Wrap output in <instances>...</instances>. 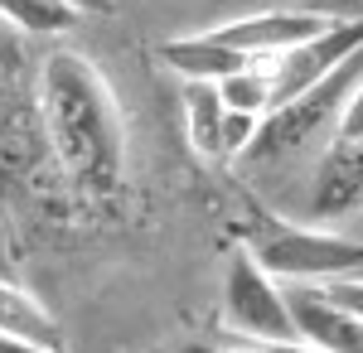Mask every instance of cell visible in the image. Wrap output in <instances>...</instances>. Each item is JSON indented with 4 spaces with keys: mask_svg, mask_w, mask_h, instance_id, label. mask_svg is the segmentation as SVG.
<instances>
[{
    "mask_svg": "<svg viewBox=\"0 0 363 353\" xmlns=\"http://www.w3.org/2000/svg\"><path fill=\"white\" fill-rule=\"evenodd\" d=\"M0 353H63L54 344H34V339H5L0 334Z\"/></svg>",
    "mask_w": 363,
    "mask_h": 353,
    "instance_id": "2e32d148",
    "label": "cell"
},
{
    "mask_svg": "<svg viewBox=\"0 0 363 353\" xmlns=\"http://www.w3.org/2000/svg\"><path fill=\"white\" fill-rule=\"evenodd\" d=\"M218 92H223V102L233 111H257V116L277 111V82L267 73V63H247V68L228 73V78L218 82Z\"/></svg>",
    "mask_w": 363,
    "mask_h": 353,
    "instance_id": "7c38bea8",
    "label": "cell"
},
{
    "mask_svg": "<svg viewBox=\"0 0 363 353\" xmlns=\"http://www.w3.org/2000/svg\"><path fill=\"white\" fill-rule=\"evenodd\" d=\"M363 213V136H335L310 169L306 223H344Z\"/></svg>",
    "mask_w": 363,
    "mask_h": 353,
    "instance_id": "5b68a950",
    "label": "cell"
},
{
    "mask_svg": "<svg viewBox=\"0 0 363 353\" xmlns=\"http://www.w3.org/2000/svg\"><path fill=\"white\" fill-rule=\"evenodd\" d=\"M359 78H363V54H354L325 82H315L301 97H291V102H281L277 111H267L262 136H257V145L247 150V160H286V155H296L306 140H315L320 131H330V126L339 131L344 102H349V92H354Z\"/></svg>",
    "mask_w": 363,
    "mask_h": 353,
    "instance_id": "277c9868",
    "label": "cell"
},
{
    "mask_svg": "<svg viewBox=\"0 0 363 353\" xmlns=\"http://www.w3.org/2000/svg\"><path fill=\"white\" fill-rule=\"evenodd\" d=\"M330 20H363V0H306Z\"/></svg>",
    "mask_w": 363,
    "mask_h": 353,
    "instance_id": "9a60e30c",
    "label": "cell"
},
{
    "mask_svg": "<svg viewBox=\"0 0 363 353\" xmlns=\"http://www.w3.org/2000/svg\"><path fill=\"white\" fill-rule=\"evenodd\" d=\"M335 20L320 15L315 5H296V10H257V15H238L228 25H213V34L233 44L238 54L247 58H272V54H286L296 44L315 39L320 29H330Z\"/></svg>",
    "mask_w": 363,
    "mask_h": 353,
    "instance_id": "8992f818",
    "label": "cell"
},
{
    "mask_svg": "<svg viewBox=\"0 0 363 353\" xmlns=\"http://www.w3.org/2000/svg\"><path fill=\"white\" fill-rule=\"evenodd\" d=\"M0 334L5 339H34V344H54L58 349V320L39 305L34 291L25 286H15V281H5L0 276Z\"/></svg>",
    "mask_w": 363,
    "mask_h": 353,
    "instance_id": "30bf717a",
    "label": "cell"
},
{
    "mask_svg": "<svg viewBox=\"0 0 363 353\" xmlns=\"http://www.w3.org/2000/svg\"><path fill=\"white\" fill-rule=\"evenodd\" d=\"M335 136H363V78L354 82L349 102H344V116H339V131Z\"/></svg>",
    "mask_w": 363,
    "mask_h": 353,
    "instance_id": "5bb4252c",
    "label": "cell"
},
{
    "mask_svg": "<svg viewBox=\"0 0 363 353\" xmlns=\"http://www.w3.org/2000/svg\"><path fill=\"white\" fill-rule=\"evenodd\" d=\"M291 310H296L301 339L320 344L325 353H363V320L349 315L344 305H335L330 296H320L315 286H296Z\"/></svg>",
    "mask_w": 363,
    "mask_h": 353,
    "instance_id": "52a82bcc",
    "label": "cell"
},
{
    "mask_svg": "<svg viewBox=\"0 0 363 353\" xmlns=\"http://www.w3.org/2000/svg\"><path fill=\"white\" fill-rule=\"evenodd\" d=\"M73 5H78L83 15H107V10H112V0H73Z\"/></svg>",
    "mask_w": 363,
    "mask_h": 353,
    "instance_id": "ac0fdd59",
    "label": "cell"
},
{
    "mask_svg": "<svg viewBox=\"0 0 363 353\" xmlns=\"http://www.w3.org/2000/svg\"><path fill=\"white\" fill-rule=\"evenodd\" d=\"M228 353H267V344H247V339H238Z\"/></svg>",
    "mask_w": 363,
    "mask_h": 353,
    "instance_id": "d6986e66",
    "label": "cell"
},
{
    "mask_svg": "<svg viewBox=\"0 0 363 353\" xmlns=\"http://www.w3.org/2000/svg\"><path fill=\"white\" fill-rule=\"evenodd\" d=\"M155 54H160V63H165L169 73H179L184 82H223L228 73H238V68L257 63V58L238 54L233 44H223L213 29H203V34H179V39H165Z\"/></svg>",
    "mask_w": 363,
    "mask_h": 353,
    "instance_id": "ba28073f",
    "label": "cell"
},
{
    "mask_svg": "<svg viewBox=\"0 0 363 353\" xmlns=\"http://www.w3.org/2000/svg\"><path fill=\"white\" fill-rule=\"evenodd\" d=\"M242 247L286 286H330L339 276L363 271V242L325 223H286L267 213L247 228Z\"/></svg>",
    "mask_w": 363,
    "mask_h": 353,
    "instance_id": "7a4b0ae2",
    "label": "cell"
},
{
    "mask_svg": "<svg viewBox=\"0 0 363 353\" xmlns=\"http://www.w3.org/2000/svg\"><path fill=\"white\" fill-rule=\"evenodd\" d=\"M78 20H87V15L73 0H0V25L20 29V34H34V39L68 34Z\"/></svg>",
    "mask_w": 363,
    "mask_h": 353,
    "instance_id": "8fae6325",
    "label": "cell"
},
{
    "mask_svg": "<svg viewBox=\"0 0 363 353\" xmlns=\"http://www.w3.org/2000/svg\"><path fill=\"white\" fill-rule=\"evenodd\" d=\"M320 296H330L335 305H344L349 315H359L363 320V271H354V276H339V281H330V286H315Z\"/></svg>",
    "mask_w": 363,
    "mask_h": 353,
    "instance_id": "4fadbf2b",
    "label": "cell"
},
{
    "mask_svg": "<svg viewBox=\"0 0 363 353\" xmlns=\"http://www.w3.org/2000/svg\"><path fill=\"white\" fill-rule=\"evenodd\" d=\"M39 121L68 184L83 194H112L126 174V121L112 82L92 58L54 49L39 68Z\"/></svg>",
    "mask_w": 363,
    "mask_h": 353,
    "instance_id": "6da1fadb",
    "label": "cell"
},
{
    "mask_svg": "<svg viewBox=\"0 0 363 353\" xmlns=\"http://www.w3.org/2000/svg\"><path fill=\"white\" fill-rule=\"evenodd\" d=\"M228 102L218 82H184V140L199 160H223Z\"/></svg>",
    "mask_w": 363,
    "mask_h": 353,
    "instance_id": "9c48e42d",
    "label": "cell"
},
{
    "mask_svg": "<svg viewBox=\"0 0 363 353\" xmlns=\"http://www.w3.org/2000/svg\"><path fill=\"white\" fill-rule=\"evenodd\" d=\"M223 329L233 339H247V344H286V339H301L286 281H277L247 247L233 252L228 276H223Z\"/></svg>",
    "mask_w": 363,
    "mask_h": 353,
    "instance_id": "3957f363",
    "label": "cell"
},
{
    "mask_svg": "<svg viewBox=\"0 0 363 353\" xmlns=\"http://www.w3.org/2000/svg\"><path fill=\"white\" fill-rule=\"evenodd\" d=\"M267 353H325V349L310 339H286V344H267Z\"/></svg>",
    "mask_w": 363,
    "mask_h": 353,
    "instance_id": "e0dca14e",
    "label": "cell"
}]
</instances>
